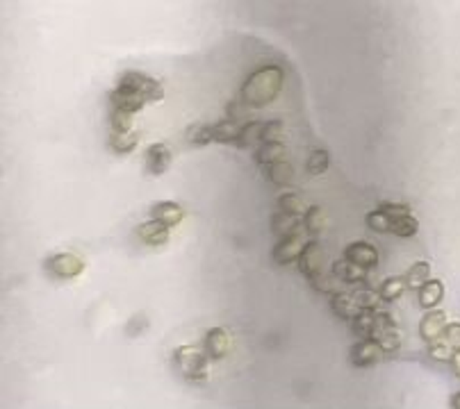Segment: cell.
<instances>
[{
	"label": "cell",
	"instance_id": "cell-14",
	"mask_svg": "<svg viewBox=\"0 0 460 409\" xmlns=\"http://www.w3.org/2000/svg\"><path fill=\"white\" fill-rule=\"evenodd\" d=\"M444 298V285L442 280L428 278L422 287L417 289V303L422 305V310H435Z\"/></svg>",
	"mask_w": 460,
	"mask_h": 409
},
{
	"label": "cell",
	"instance_id": "cell-33",
	"mask_svg": "<svg viewBox=\"0 0 460 409\" xmlns=\"http://www.w3.org/2000/svg\"><path fill=\"white\" fill-rule=\"evenodd\" d=\"M278 209L287 211V214L292 216H303V211H306V204L299 198L296 193H283L278 198Z\"/></svg>",
	"mask_w": 460,
	"mask_h": 409
},
{
	"label": "cell",
	"instance_id": "cell-35",
	"mask_svg": "<svg viewBox=\"0 0 460 409\" xmlns=\"http://www.w3.org/2000/svg\"><path fill=\"white\" fill-rule=\"evenodd\" d=\"M333 273H319V275H315L313 280H308L310 282V287H313L317 294H326V296H333L335 294V287H333Z\"/></svg>",
	"mask_w": 460,
	"mask_h": 409
},
{
	"label": "cell",
	"instance_id": "cell-18",
	"mask_svg": "<svg viewBox=\"0 0 460 409\" xmlns=\"http://www.w3.org/2000/svg\"><path fill=\"white\" fill-rule=\"evenodd\" d=\"M331 312L342 321H351L360 310H358V305L353 301V294H333L331 296Z\"/></svg>",
	"mask_w": 460,
	"mask_h": 409
},
{
	"label": "cell",
	"instance_id": "cell-31",
	"mask_svg": "<svg viewBox=\"0 0 460 409\" xmlns=\"http://www.w3.org/2000/svg\"><path fill=\"white\" fill-rule=\"evenodd\" d=\"M187 139H190L194 146L212 144V128H210V123H194L192 128L187 130Z\"/></svg>",
	"mask_w": 460,
	"mask_h": 409
},
{
	"label": "cell",
	"instance_id": "cell-11",
	"mask_svg": "<svg viewBox=\"0 0 460 409\" xmlns=\"http://www.w3.org/2000/svg\"><path fill=\"white\" fill-rule=\"evenodd\" d=\"M203 348H205L208 357L212 361H219L230 352V334L223 327H212L205 332L203 339Z\"/></svg>",
	"mask_w": 460,
	"mask_h": 409
},
{
	"label": "cell",
	"instance_id": "cell-40",
	"mask_svg": "<svg viewBox=\"0 0 460 409\" xmlns=\"http://www.w3.org/2000/svg\"><path fill=\"white\" fill-rule=\"evenodd\" d=\"M451 368H454V373L460 377V350H454V357H451Z\"/></svg>",
	"mask_w": 460,
	"mask_h": 409
},
{
	"label": "cell",
	"instance_id": "cell-21",
	"mask_svg": "<svg viewBox=\"0 0 460 409\" xmlns=\"http://www.w3.org/2000/svg\"><path fill=\"white\" fill-rule=\"evenodd\" d=\"M260 128H262V123H260V121H248V123H244V125H239V132H237L235 146H237V148H253V146H260Z\"/></svg>",
	"mask_w": 460,
	"mask_h": 409
},
{
	"label": "cell",
	"instance_id": "cell-13",
	"mask_svg": "<svg viewBox=\"0 0 460 409\" xmlns=\"http://www.w3.org/2000/svg\"><path fill=\"white\" fill-rule=\"evenodd\" d=\"M169 230L171 227L160 223L158 218H151L142 225H137V237L142 239L146 246H165L169 241Z\"/></svg>",
	"mask_w": 460,
	"mask_h": 409
},
{
	"label": "cell",
	"instance_id": "cell-16",
	"mask_svg": "<svg viewBox=\"0 0 460 409\" xmlns=\"http://www.w3.org/2000/svg\"><path fill=\"white\" fill-rule=\"evenodd\" d=\"M374 312L376 310H360L349 321L351 332H353L358 339H374V334H376V316H374Z\"/></svg>",
	"mask_w": 460,
	"mask_h": 409
},
{
	"label": "cell",
	"instance_id": "cell-15",
	"mask_svg": "<svg viewBox=\"0 0 460 409\" xmlns=\"http://www.w3.org/2000/svg\"><path fill=\"white\" fill-rule=\"evenodd\" d=\"M151 218H158L160 223L174 227V225H178L185 218V209L178 202L162 200V202H155L153 207H151Z\"/></svg>",
	"mask_w": 460,
	"mask_h": 409
},
{
	"label": "cell",
	"instance_id": "cell-32",
	"mask_svg": "<svg viewBox=\"0 0 460 409\" xmlns=\"http://www.w3.org/2000/svg\"><path fill=\"white\" fill-rule=\"evenodd\" d=\"M365 223H367V227H369L371 232H376V234H389V225H392V218H389L385 211L376 209V211H369L367 218H365Z\"/></svg>",
	"mask_w": 460,
	"mask_h": 409
},
{
	"label": "cell",
	"instance_id": "cell-12",
	"mask_svg": "<svg viewBox=\"0 0 460 409\" xmlns=\"http://www.w3.org/2000/svg\"><path fill=\"white\" fill-rule=\"evenodd\" d=\"M331 273H333L335 280L344 282V285H360V282L367 280V275H369L367 269H362V266L349 262V259H340V262H333Z\"/></svg>",
	"mask_w": 460,
	"mask_h": 409
},
{
	"label": "cell",
	"instance_id": "cell-30",
	"mask_svg": "<svg viewBox=\"0 0 460 409\" xmlns=\"http://www.w3.org/2000/svg\"><path fill=\"white\" fill-rule=\"evenodd\" d=\"M378 343H380V348H383L385 352H394V350H399V345H401V334H399V327H387V330H378L376 332V336H374Z\"/></svg>",
	"mask_w": 460,
	"mask_h": 409
},
{
	"label": "cell",
	"instance_id": "cell-9",
	"mask_svg": "<svg viewBox=\"0 0 460 409\" xmlns=\"http://www.w3.org/2000/svg\"><path fill=\"white\" fill-rule=\"evenodd\" d=\"M171 148L165 144V141H158V144H151L146 148V171L151 175H165L171 167Z\"/></svg>",
	"mask_w": 460,
	"mask_h": 409
},
{
	"label": "cell",
	"instance_id": "cell-8",
	"mask_svg": "<svg viewBox=\"0 0 460 409\" xmlns=\"http://www.w3.org/2000/svg\"><path fill=\"white\" fill-rule=\"evenodd\" d=\"M344 259L367 271H374L378 266V250L369 241H353L344 248Z\"/></svg>",
	"mask_w": 460,
	"mask_h": 409
},
{
	"label": "cell",
	"instance_id": "cell-34",
	"mask_svg": "<svg viewBox=\"0 0 460 409\" xmlns=\"http://www.w3.org/2000/svg\"><path fill=\"white\" fill-rule=\"evenodd\" d=\"M428 355H431V359H438V361H451V357H454V348L440 336L438 341L428 343Z\"/></svg>",
	"mask_w": 460,
	"mask_h": 409
},
{
	"label": "cell",
	"instance_id": "cell-41",
	"mask_svg": "<svg viewBox=\"0 0 460 409\" xmlns=\"http://www.w3.org/2000/svg\"><path fill=\"white\" fill-rule=\"evenodd\" d=\"M451 407L460 409V393H456V396H454V400H451Z\"/></svg>",
	"mask_w": 460,
	"mask_h": 409
},
{
	"label": "cell",
	"instance_id": "cell-37",
	"mask_svg": "<svg viewBox=\"0 0 460 409\" xmlns=\"http://www.w3.org/2000/svg\"><path fill=\"white\" fill-rule=\"evenodd\" d=\"M110 121H112V132H130V128H132V114H128V112L114 109Z\"/></svg>",
	"mask_w": 460,
	"mask_h": 409
},
{
	"label": "cell",
	"instance_id": "cell-4",
	"mask_svg": "<svg viewBox=\"0 0 460 409\" xmlns=\"http://www.w3.org/2000/svg\"><path fill=\"white\" fill-rule=\"evenodd\" d=\"M44 269L55 280H73L82 275L84 262L73 253H53L44 259Z\"/></svg>",
	"mask_w": 460,
	"mask_h": 409
},
{
	"label": "cell",
	"instance_id": "cell-6",
	"mask_svg": "<svg viewBox=\"0 0 460 409\" xmlns=\"http://www.w3.org/2000/svg\"><path fill=\"white\" fill-rule=\"evenodd\" d=\"M383 357H385V350L380 348V343L376 339H360V341H356L353 345H351V352H349L351 364L358 366V368L376 366Z\"/></svg>",
	"mask_w": 460,
	"mask_h": 409
},
{
	"label": "cell",
	"instance_id": "cell-5",
	"mask_svg": "<svg viewBox=\"0 0 460 409\" xmlns=\"http://www.w3.org/2000/svg\"><path fill=\"white\" fill-rule=\"evenodd\" d=\"M324 264H326V255H324L322 243H319L317 239H310L303 243L301 255H299V259H296V266H299V273L303 275V278L313 280L315 275L324 273Z\"/></svg>",
	"mask_w": 460,
	"mask_h": 409
},
{
	"label": "cell",
	"instance_id": "cell-2",
	"mask_svg": "<svg viewBox=\"0 0 460 409\" xmlns=\"http://www.w3.org/2000/svg\"><path fill=\"white\" fill-rule=\"evenodd\" d=\"M283 77L285 73L280 66H262L251 70L239 86V100L251 109L271 105L283 89Z\"/></svg>",
	"mask_w": 460,
	"mask_h": 409
},
{
	"label": "cell",
	"instance_id": "cell-25",
	"mask_svg": "<svg viewBox=\"0 0 460 409\" xmlns=\"http://www.w3.org/2000/svg\"><path fill=\"white\" fill-rule=\"evenodd\" d=\"M299 225H301L299 216L287 214V211H283V209H278L276 214L271 216V232L280 234V237H285V234L299 230Z\"/></svg>",
	"mask_w": 460,
	"mask_h": 409
},
{
	"label": "cell",
	"instance_id": "cell-1",
	"mask_svg": "<svg viewBox=\"0 0 460 409\" xmlns=\"http://www.w3.org/2000/svg\"><path fill=\"white\" fill-rule=\"evenodd\" d=\"M165 98V86L155 77L144 75L139 70H126L119 75L116 86L110 91V105L119 112L137 114L148 105Z\"/></svg>",
	"mask_w": 460,
	"mask_h": 409
},
{
	"label": "cell",
	"instance_id": "cell-27",
	"mask_svg": "<svg viewBox=\"0 0 460 409\" xmlns=\"http://www.w3.org/2000/svg\"><path fill=\"white\" fill-rule=\"evenodd\" d=\"M428 278H431V264L428 262H415L405 271V285H408V289L417 291Z\"/></svg>",
	"mask_w": 460,
	"mask_h": 409
},
{
	"label": "cell",
	"instance_id": "cell-22",
	"mask_svg": "<svg viewBox=\"0 0 460 409\" xmlns=\"http://www.w3.org/2000/svg\"><path fill=\"white\" fill-rule=\"evenodd\" d=\"M301 225L308 234H315L317 237V234L324 232V227H326L324 209L322 207H306V211H303V216H301Z\"/></svg>",
	"mask_w": 460,
	"mask_h": 409
},
{
	"label": "cell",
	"instance_id": "cell-24",
	"mask_svg": "<svg viewBox=\"0 0 460 409\" xmlns=\"http://www.w3.org/2000/svg\"><path fill=\"white\" fill-rule=\"evenodd\" d=\"M107 146L116 155H130L137 148V135H132V132H112Z\"/></svg>",
	"mask_w": 460,
	"mask_h": 409
},
{
	"label": "cell",
	"instance_id": "cell-38",
	"mask_svg": "<svg viewBox=\"0 0 460 409\" xmlns=\"http://www.w3.org/2000/svg\"><path fill=\"white\" fill-rule=\"evenodd\" d=\"M442 339L447 341L454 350H460V321L458 323H447L442 332Z\"/></svg>",
	"mask_w": 460,
	"mask_h": 409
},
{
	"label": "cell",
	"instance_id": "cell-17",
	"mask_svg": "<svg viewBox=\"0 0 460 409\" xmlns=\"http://www.w3.org/2000/svg\"><path fill=\"white\" fill-rule=\"evenodd\" d=\"M264 175H267L269 182L276 187H290L294 182V169L285 160L264 164Z\"/></svg>",
	"mask_w": 460,
	"mask_h": 409
},
{
	"label": "cell",
	"instance_id": "cell-3",
	"mask_svg": "<svg viewBox=\"0 0 460 409\" xmlns=\"http://www.w3.org/2000/svg\"><path fill=\"white\" fill-rule=\"evenodd\" d=\"M174 361L178 366V371L183 373V377L192 382H203L208 380V352L201 345H178L174 350Z\"/></svg>",
	"mask_w": 460,
	"mask_h": 409
},
{
	"label": "cell",
	"instance_id": "cell-36",
	"mask_svg": "<svg viewBox=\"0 0 460 409\" xmlns=\"http://www.w3.org/2000/svg\"><path fill=\"white\" fill-rule=\"evenodd\" d=\"M280 135H283V121H264L260 128V144L262 141H278Z\"/></svg>",
	"mask_w": 460,
	"mask_h": 409
},
{
	"label": "cell",
	"instance_id": "cell-39",
	"mask_svg": "<svg viewBox=\"0 0 460 409\" xmlns=\"http://www.w3.org/2000/svg\"><path fill=\"white\" fill-rule=\"evenodd\" d=\"M380 211H385L389 218H396V216H403V214H410V207L408 204H401V202H383L378 207Z\"/></svg>",
	"mask_w": 460,
	"mask_h": 409
},
{
	"label": "cell",
	"instance_id": "cell-28",
	"mask_svg": "<svg viewBox=\"0 0 460 409\" xmlns=\"http://www.w3.org/2000/svg\"><path fill=\"white\" fill-rule=\"evenodd\" d=\"M353 301L358 305V310H378V307L383 305L378 289H369V287L356 289L353 291Z\"/></svg>",
	"mask_w": 460,
	"mask_h": 409
},
{
	"label": "cell",
	"instance_id": "cell-23",
	"mask_svg": "<svg viewBox=\"0 0 460 409\" xmlns=\"http://www.w3.org/2000/svg\"><path fill=\"white\" fill-rule=\"evenodd\" d=\"M417 230H419V223H417V218L412 216V214L396 216V218H392V225H389V234H394V237H401V239L415 237Z\"/></svg>",
	"mask_w": 460,
	"mask_h": 409
},
{
	"label": "cell",
	"instance_id": "cell-26",
	"mask_svg": "<svg viewBox=\"0 0 460 409\" xmlns=\"http://www.w3.org/2000/svg\"><path fill=\"white\" fill-rule=\"evenodd\" d=\"M405 289H408V285H405V278H387V280L380 282V287H378L380 301H383V303L399 301Z\"/></svg>",
	"mask_w": 460,
	"mask_h": 409
},
{
	"label": "cell",
	"instance_id": "cell-10",
	"mask_svg": "<svg viewBox=\"0 0 460 409\" xmlns=\"http://www.w3.org/2000/svg\"><path fill=\"white\" fill-rule=\"evenodd\" d=\"M444 327H447V314L435 307V310H428L419 321V336L426 343H433L442 336Z\"/></svg>",
	"mask_w": 460,
	"mask_h": 409
},
{
	"label": "cell",
	"instance_id": "cell-19",
	"mask_svg": "<svg viewBox=\"0 0 460 409\" xmlns=\"http://www.w3.org/2000/svg\"><path fill=\"white\" fill-rule=\"evenodd\" d=\"M255 164H271L278 162L285 157V144L283 141H262V144L255 148Z\"/></svg>",
	"mask_w": 460,
	"mask_h": 409
},
{
	"label": "cell",
	"instance_id": "cell-7",
	"mask_svg": "<svg viewBox=\"0 0 460 409\" xmlns=\"http://www.w3.org/2000/svg\"><path fill=\"white\" fill-rule=\"evenodd\" d=\"M303 243H306L303 241V234L299 230H294L290 234H285V237L276 243L271 257H274V262L280 264V266H290V264L296 262V259H299Z\"/></svg>",
	"mask_w": 460,
	"mask_h": 409
},
{
	"label": "cell",
	"instance_id": "cell-29",
	"mask_svg": "<svg viewBox=\"0 0 460 409\" xmlns=\"http://www.w3.org/2000/svg\"><path fill=\"white\" fill-rule=\"evenodd\" d=\"M329 167H331V155H329V151H324V148H317V151L310 153L308 164H306L308 175H322V173L329 171Z\"/></svg>",
	"mask_w": 460,
	"mask_h": 409
},
{
	"label": "cell",
	"instance_id": "cell-20",
	"mask_svg": "<svg viewBox=\"0 0 460 409\" xmlns=\"http://www.w3.org/2000/svg\"><path fill=\"white\" fill-rule=\"evenodd\" d=\"M210 128H212V144H235L239 125L232 119L210 123Z\"/></svg>",
	"mask_w": 460,
	"mask_h": 409
}]
</instances>
